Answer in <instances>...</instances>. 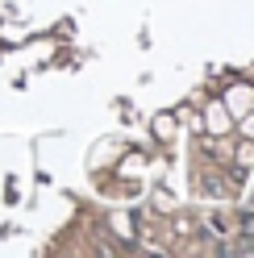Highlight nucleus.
Segmentation results:
<instances>
[{
	"label": "nucleus",
	"mask_w": 254,
	"mask_h": 258,
	"mask_svg": "<svg viewBox=\"0 0 254 258\" xmlns=\"http://www.w3.org/2000/svg\"><path fill=\"white\" fill-rule=\"evenodd\" d=\"M237 237L254 241V213H242V217H237Z\"/></svg>",
	"instance_id": "obj_1"
}]
</instances>
